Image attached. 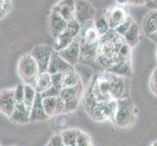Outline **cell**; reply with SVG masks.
Here are the masks:
<instances>
[{
	"label": "cell",
	"mask_w": 157,
	"mask_h": 146,
	"mask_svg": "<svg viewBox=\"0 0 157 146\" xmlns=\"http://www.w3.org/2000/svg\"><path fill=\"white\" fill-rule=\"evenodd\" d=\"M136 107L130 99L116 100V112L113 123L120 128L132 126L136 121Z\"/></svg>",
	"instance_id": "obj_1"
},
{
	"label": "cell",
	"mask_w": 157,
	"mask_h": 146,
	"mask_svg": "<svg viewBox=\"0 0 157 146\" xmlns=\"http://www.w3.org/2000/svg\"><path fill=\"white\" fill-rule=\"evenodd\" d=\"M17 71L25 85H33L39 75V68L30 54L21 56L18 62Z\"/></svg>",
	"instance_id": "obj_2"
},
{
	"label": "cell",
	"mask_w": 157,
	"mask_h": 146,
	"mask_svg": "<svg viewBox=\"0 0 157 146\" xmlns=\"http://www.w3.org/2000/svg\"><path fill=\"white\" fill-rule=\"evenodd\" d=\"M81 33V24L76 20L67 21V28L55 39V51L59 52L67 47L74 39H76Z\"/></svg>",
	"instance_id": "obj_3"
},
{
	"label": "cell",
	"mask_w": 157,
	"mask_h": 146,
	"mask_svg": "<svg viewBox=\"0 0 157 146\" xmlns=\"http://www.w3.org/2000/svg\"><path fill=\"white\" fill-rule=\"evenodd\" d=\"M116 112V100L110 99L106 101H101L96 104L89 113V116L97 122H102L110 120L113 122Z\"/></svg>",
	"instance_id": "obj_4"
},
{
	"label": "cell",
	"mask_w": 157,
	"mask_h": 146,
	"mask_svg": "<svg viewBox=\"0 0 157 146\" xmlns=\"http://www.w3.org/2000/svg\"><path fill=\"white\" fill-rule=\"evenodd\" d=\"M107 74L111 85V99L114 100L130 99L129 79L126 77L117 76V75H114L110 72H107Z\"/></svg>",
	"instance_id": "obj_5"
},
{
	"label": "cell",
	"mask_w": 157,
	"mask_h": 146,
	"mask_svg": "<svg viewBox=\"0 0 157 146\" xmlns=\"http://www.w3.org/2000/svg\"><path fill=\"white\" fill-rule=\"evenodd\" d=\"M55 49L48 45H35L32 48L31 52L29 53L31 57L34 58L35 62L37 63L39 68V73L46 72L48 70V66L51 61V58Z\"/></svg>",
	"instance_id": "obj_6"
},
{
	"label": "cell",
	"mask_w": 157,
	"mask_h": 146,
	"mask_svg": "<svg viewBox=\"0 0 157 146\" xmlns=\"http://www.w3.org/2000/svg\"><path fill=\"white\" fill-rule=\"evenodd\" d=\"M97 11L88 0H75V20L83 25L94 21Z\"/></svg>",
	"instance_id": "obj_7"
},
{
	"label": "cell",
	"mask_w": 157,
	"mask_h": 146,
	"mask_svg": "<svg viewBox=\"0 0 157 146\" xmlns=\"http://www.w3.org/2000/svg\"><path fill=\"white\" fill-rule=\"evenodd\" d=\"M59 55L70 66H74L80 61V35L63 50L59 51Z\"/></svg>",
	"instance_id": "obj_8"
},
{
	"label": "cell",
	"mask_w": 157,
	"mask_h": 146,
	"mask_svg": "<svg viewBox=\"0 0 157 146\" xmlns=\"http://www.w3.org/2000/svg\"><path fill=\"white\" fill-rule=\"evenodd\" d=\"M17 101L15 99L14 89H5L0 91V113L10 117L13 113Z\"/></svg>",
	"instance_id": "obj_9"
},
{
	"label": "cell",
	"mask_w": 157,
	"mask_h": 146,
	"mask_svg": "<svg viewBox=\"0 0 157 146\" xmlns=\"http://www.w3.org/2000/svg\"><path fill=\"white\" fill-rule=\"evenodd\" d=\"M43 106H44L45 112L49 117L64 114V111H66L64 101L61 96L43 97Z\"/></svg>",
	"instance_id": "obj_10"
},
{
	"label": "cell",
	"mask_w": 157,
	"mask_h": 146,
	"mask_svg": "<svg viewBox=\"0 0 157 146\" xmlns=\"http://www.w3.org/2000/svg\"><path fill=\"white\" fill-rule=\"evenodd\" d=\"M105 15L108 21V24H109V28L112 29H114L119 24H122L129 16L125 8L120 5L114 8L105 10Z\"/></svg>",
	"instance_id": "obj_11"
},
{
	"label": "cell",
	"mask_w": 157,
	"mask_h": 146,
	"mask_svg": "<svg viewBox=\"0 0 157 146\" xmlns=\"http://www.w3.org/2000/svg\"><path fill=\"white\" fill-rule=\"evenodd\" d=\"M73 69V66L66 62L64 59L59 55L57 51H54L51 61L48 66L47 72L50 74H56V73H66L69 70Z\"/></svg>",
	"instance_id": "obj_12"
},
{
	"label": "cell",
	"mask_w": 157,
	"mask_h": 146,
	"mask_svg": "<svg viewBox=\"0 0 157 146\" xmlns=\"http://www.w3.org/2000/svg\"><path fill=\"white\" fill-rule=\"evenodd\" d=\"M67 21L64 20L58 12L52 9L49 16V30L54 38L57 37L66 29Z\"/></svg>",
	"instance_id": "obj_13"
},
{
	"label": "cell",
	"mask_w": 157,
	"mask_h": 146,
	"mask_svg": "<svg viewBox=\"0 0 157 146\" xmlns=\"http://www.w3.org/2000/svg\"><path fill=\"white\" fill-rule=\"evenodd\" d=\"M67 21L75 19V0H61L52 8Z\"/></svg>",
	"instance_id": "obj_14"
},
{
	"label": "cell",
	"mask_w": 157,
	"mask_h": 146,
	"mask_svg": "<svg viewBox=\"0 0 157 146\" xmlns=\"http://www.w3.org/2000/svg\"><path fill=\"white\" fill-rule=\"evenodd\" d=\"M49 118L50 117L47 115L44 106H43V96L41 94H37L36 99L29 111V122L45 121Z\"/></svg>",
	"instance_id": "obj_15"
},
{
	"label": "cell",
	"mask_w": 157,
	"mask_h": 146,
	"mask_svg": "<svg viewBox=\"0 0 157 146\" xmlns=\"http://www.w3.org/2000/svg\"><path fill=\"white\" fill-rule=\"evenodd\" d=\"M105 71L110 72L114 75L120 77L129 78L132 76V66L130 59H124V61H119L112 64L111 66L108 67Z\"/></svg>",
	"instance_id": "obj_16"
},
{
	"label": "cell",
	"mask_w": 157,
	"mask_h": 146,
	"mask_svg": "<svg viewBox=\"0 0 157 146\" xmlns=\"http://www.w3.org/2000/svg\"><path fill=\"white\" fill-rule=\"evenodd\" d=\"M9 120L13 124L23 125L29 122V110L25 103H17L13 113L9 117Z\"/></svg>",
	"instance_id": "obj_17"
},
{
	"label": "cell",
	"mask_w": 157,
	"mask_h": 146,
	"mask_svg": "<svg viewBox=\"0 0 157 146\" xmlns=\"http://www.w3.org/2000/svg\"><path fill=\"white\" fill-rule=\"evenodd\" d=\"M142 28L147 37L157 30V10H151L145 15L143 20Z\"/></svg>",
	"instance_id": "obj_18"
},
{
	"label": "cell",
	"mask_w": 157,
	"mask_h": 146,
	"mask_svg": "<svg viewBox=\"0 0 157 146\" xmlns=\"http://www.w3.org/2000/svg\"><path fill=\"white\" fill-rule=\"evenodd\" d=\"M83 93V85L80 83L77 86L70 88H63L61 91V96L64 102L70 100H80Z\"/></svg>",
	"instance_id": "obj_19"
},
{
	"label": "cell",
	"mask_w": 157,
	"mask_h": 146,
	"mask_svg": "<svg viewBox=\"0 0 157 146\" xmlns=\"http://www.w3.org/2000/svg\"><path fill=\"white\" fill-rule=\"evenodd\" d=\"M36 90V92L38 94H43L44 92H46L50 87H52V79H51V74L46 72L39 73V75L37 76L34 84L32 85Z\"/></svg>",
	"instance_id": "obj_20"
},
{
	"label": "cell",
	"mask_w": 157,
	"mask_h": 146,
	"mask_svg": "<svg viewBox=\"0 0 157 146\" xmlns=\"http://www.w3.org/2000/svg\"><path fill=\"white\" fill-rule=\"evenodd\" d=\"M94 26L96 30L98 31L100 36H102L105 33L110 29L108 21L105 15V10H100L96 13L95 19H94Z\"/></svg>",
	"instance_id": "obj_21"
},
{
	"label": "cell",
	"mask_w": 157,
	"mask_h": 146,
	"mask_svg": "<svg viewBox=\"0 0 157 146\" xmlns=\"http://www.w3.org/2000/svg\"><path fill=\"white\" fill-rule=\"evenodd\" d=\"M140 25L135 21L131 28H130V29L125 33V35L123 36V39L130 47L134 48L140 42Z\"/></svg>",
	"instance_id": "obj_22"
},
{
	"label": "cell",
	"mask_w": 157,
	"mask_h": 146,
	"mask_svg": "<svg viewBox=\"0 0 157 146\" xmlns=\"http://www.w3.org/2000/svg\"><path fill=\"white\" fill-rule=\"evenodd\" d=\"M80 83H82V82H81L80 76L74 69H71V70H69V71L63 73V85H62L63 88L74 87V86H77Z\"/></svg>",
	"instance_id": "obj_23"
},
{
	"label": "cell",
	"mask_w": 157,
	"mask_h": 146,
	"mask_svg": "<svg viewBox=\"0 0 157 146\" xmlns=\"http://www.w3.org/2000/svg\"><path fill=\"white\" fill-rule=\"evenodd\" d=\"M79 131L80 129H68L61 133L66 146H76Z\"/></svg>",
	"instance_id": "obj_24"
},
{
	"label": "cell",
	"mask_w": 157,
	"mask_h": 146,
	"mask_svg": "<svg viewBox=\"0 0 157 146\" xmlns=\"http://www.w3.org/2000/svg\"><path fill=\"white\" fill-rule=\"evenodd\" d=\"M37 92L32 85H25V97H24V103L28 107V109L30 111V108L33 104V102L36 99Z\"/></svg>",
	"instance_id": "obj_25"
},
{
	"label": "cell",
	"mask_w": 157,
	"mask_h": 146,
	"mask_svg": "<svg viewBox=\"0 0 157 146\" xmlns=\"http://www.w3.org/2000/svg\"><path fill=\"white\" fill-rule=\"evenodd\" d=\"M134 23H135V21L133 20V18L131 17V16H128V18L124 21L122 24H119L117 28H115L114 30L117 32L118 35H120L121 37H123L124 35H125L126 32L130 29V28H131Z\"/></svg>",
	"instance_id": "obj_26"
},
{
	"label": "cell",
	"mask_w": 157,
	"mask_h": 146,
	"mask_svg": "<svg viewBox=\"0 0 157 146\" xmlns=\"http://www.w3.org/2000/svg\"><path fill=\"white\" fill-rule=\"evenodd\" d=\"M76 146H94V145H93V141H92L91 137L87 133H85L83 131H79Z\"/></svg>",
	"instance_id": "obj_27"
},
{
	"label": "cell",
	"mask_w": 157,
	"mask_h": 146,
	"mask_svg": "<svg viewBox=\"0 0 157 146\" xmlns=\"http://www.w3.org/2000/svg\"><path fill=\"white\" fill-rule=\"evenodd\" d=\"M14 95L17 103H24L25 97V84H18L14 88Z\"/></svg>",
	"instance_id": "obj_28"
},
{
	"label": "cell",
	"mask_w": 157,
	"mask_h": 146,
	"mask_svg": "<svg viewBox=\"0 0 157 146\" xmlns=\"http://www.w3.org/2000/svg\"><path fill=\"white\" fill-rule=\"evenodd\" d=\"M61 91H62V88L56 87V86L52 85V87H50L46 92H44V93L42 94V96L43 97H58L61 95Z\"/></svg>",
	"instance_id": "obj_29"
},
{
	"label": "cell",
	"mask_w": 157,
	"mask_h": 146,
	"mask_svg": "<svg viewBox=\"0 0 157 146\" xmlns=\"http://www.w3.org/2000/svg\"><path fill=\"white\" fill-rule=\"evenodd\" d=\"M149 89L157 96V67L153 70L149 78Z\"/></svg>",
	"instance_id": "obj_30"
},
{
	"label": "cell",
	"mask_w": 157,
	"mask_h": 146,
	"mask_svg": "<svg viewBox=\"0 0 157 146\" xmlns=\"http://www.w3.org/2000/svg\"><path fill=\"white\" fill-rule=\"evenodd\" d=\"M63 73H56V74H51V79H52V85L56 86V87L62 88L63 85Z\"/></svg>",
	"instance_id": "obj_31"
},
{
	"label": "cell",
	"mask_w": 157,
	"mask_h": 146,
	"mask_svg": "<svg viewBox=\"0 0 157 146\" xmlns=\"http://www.w3.org/2000/svg\"><path fill=\"white\" fill-rule=\"evenodd\" d=\"M49 144L51 146H66L64 144L62 134H54V136L50 138Z\"/></svg>",
	"instance_id": "obj_32"
},
{
	"label": "cell",
	"mask_w": 157,
	"mask_h": 146,
	"mask_svg": "<svg viewBox=\"0 0 157 146\" xmlns=\"http://www.w3.org/2000/svg\"><path fill=\"white\" fill-rule=\"evenodd\" d=\"M127 5L130 6H142L145 5L144 0H127Z\"/></svg>",
	"instance_id": "obj_33"
},
{
	"label": "cell",
	"mask_w": 157,
	"mask_h": 146,
	"mask_svg": "<svg viewBox=\"0 0 157 146\" xmlns=\"http://www.w3.org/2000/svg\"><path fill=\"white\" fill-rule=\"evenodd\" d=\"M145 6L151 10H157V0H152V1L145 4Z\"/></svg>",
	"instance_id": "obj_34"
},
{
	"label": "cell",
	"mask_w": 157,
	"mask_h": 146,
	"mask_svg": "<svg viewBox=\"0 0 157 146\" xmlns=\"http://www.w3.org/2000/svg\"><path fill=\"white\" fill-rule=\"evenodd\" d=\"M10 9L11 8H8V7H0V19H2L4 16L9 12Z\"/></svg>",
	"instance_id": "obj_35"
},
{
	"label": "cell",
	"mask_w": 157,
	"mask_h": 146,
	"mask_svg": "<svg viewBox=\"0 0 157 146\" xmlns=\"http://www.w3.org/2000/svg\"><path fill=\"white\" fill-rule=\"evenodd\" d=\"M147 38L149 39V40H151L153 43H155V44L157 45V30L156 31H154L152 34H150Z\"/></svg>",
	"instance_id": "obj_36"
},
{
	"label": "cell",
	"mask_w": 157,
	"mask_h": 146,
	"mask_svg": "<svg viewBox=\"0 0 157 146\" xmlns=\"http://www.w3.org/2000/svg\"><path fill=\"white\" fill-rule=\"evenodd\" d=\"M116 2L118 3V5H120V6L127 5V0H116Z\"/></svg>",
	"instance_id": "obj_37"
},
{
	"label": "cell",
	"mask_w": 157,
	"mask_h": 146,
	"mask_svg": "<svg viewBox=\"0 0 157 146\" xmlns=\"http://www.w3.org/2000/svg\"><path fill=\"white\" fill-rule=\"evenodd\" d=\"M150 146H157V141L152 142V143H151V145H150Z\"/></svg>",
	"instance_id": "obj_38"
},
{
	"label": "cell",
	"mask_w": 157,
	"mask_h": 146,
	"mask_svg": "<svg viewBox=\"0 0 157 146\" xmlns=\"http://www.w3.org/2000/svg\"><path fill=\"white\" fill-rule=\"evenodd\" d=\"M150 1H152V0H144L145 4H147V3H148V2H150Z\"/></svg>",
	"instance_id": "obj_39"
},
{
	"label": "cell",
	"mask_w": 157,
	"mask_h": 146,
	"mask_svg": "<svg viewBox=\"0 0 157 146\" xmlns=\"http://www.w3.org/2000/svg\"><path fill=\"white\" fill-rule=\"evenodd\" d=\"M156 58H157V47H156Z\"/></svg>",
	"instance_id": "obj_40"
},
{
	"label": "cell",
	"mask_w": 157,
	"mask_h": 146,
	"mask_svg": "<svg viewBox=\"0 0 157 146\" xmlns=\"http://www.w3.org/2000/svg\"><path fill=\"white\" fill-rule=\"evenodd\" d=\"M46 146H51V145H50V144H49V143H48V144H47V145H46Z\"/></svg>",
	"instance_id": "obj_41"
}]
</instances>
